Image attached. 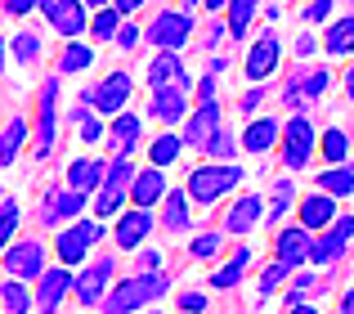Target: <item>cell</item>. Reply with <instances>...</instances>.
<instances>
[{
    "label": "cell",
    "mask_w": 354,
    "mask_h": 314,
    "mask_svg": "<svg viewBox=\"0 0 354 314\" xmlns=\"http://www.w3.org/2000/svg\"><path fill=\"white\" fill-rule=\"evenodd\" d=\"M242 166L238 162H207V166H193L189 171V189H184V198L198 202V207H211L216 198H225L229 189L242 180Z\"/></svg>",
    "instance_id": "cell-1"
},
{
    "label": "cell",
    "mask_w": 354,
    "mask_h": 314,
    "mask_svg": "<svg viewBox=\"0 0 354 314\" xmlns=\"http://www.w3.org/2000/svg\"><path fill=\"white\" fill-rule=\"evenodd\" d=\"M166 274H135V279H126V283H117L113 292H104V310L108 314H130V310H139V306H148V301H157V297H166Z\"/></svg>",
    "instance_id": "cell-2"
},
{
    "label": "cell",
    "mask_w": 354,
    "mask_h": 314,
    "mask_svg": "<svg viewBox=\"0 0 354 314\" xmlns=\"http://www.w3.org/2000/svg\"><path fill=\"white\" fill-rule=\"evenodd\" d=\"M144 36L157 45V50L180 54L184 45H189V36H193V18L184 14V9H162V14H157L153 23L144 27Z\"/></svg>",
    "instance_id": "cell-3"
},
{
    "label": "cell",
    "mask_w": 354,
    "mask_h": 314,
    "mask_svg": "<svg viewBox=\"0 0 354 314\" xmlns=\"http://www.w3.org/2000/svg\"><path fill=\"white\" fill-rule=\"evenodd\" d=\"M130 175H135V166H130L126 153H121L117 162L104 171V180H99V202H95V216L99 220H108V216H117V211H121V202H126V193H130Z\"/></svg>",
    "instance_id": "cell-4"
},
{
    "label": "cell",
    "mask_w": 354,
    "mask_h": 314,
    "mask_svg": "<svg viewBox=\"0 0 354 314\" xmlns=\"http://www.w3.org/2000/svg\"><path fill=\"white\" fill-rule=\"evenodd\" d=\"M278 140H283V162L292 166V171H305V162H310V153H314V126H310V117H301L296 113L292 122L278 131Z\"/></svg>",
    "instance_id": "cell-5"
},
{
    "label": "cell",
    "mask_w": 354,
    "mask_h": 314,
    "mask_svg": "<svg viewBox=\"0 0 354 314\" xmlns=\"http://www.w3.org/2000/svg\"><path fill=\"white\" fill-rule=\"evenodd\" d=\"M99 238H104V229H99V225H90V220H77L72 229H63V234L54 238V252H59L63 265H81Z\"/></svg>",
    "instance_id": "cell-6"
},
{
    "label": "cell",
    "mask_w": 354,
    "mask_h": 314,
    "mask_svg": "<svg viewBox=\"0 0 354 314\" xmlns=\"http://www.w3.org/2000/svg\"><path fill=\"white\" fill-rule=\"evenodd\" d=\"M130 90H135L130 72H113V77H104V81H99V86L86 95V104H95L99 113L117 117V113H126V104H130Z\"/></svg>",
    "instance_id": "cell-7"
},
{
    "label": "cell",
    "mask_w": 354,
    "mask_h": 314,
    "mask_svg": "<svg viewBox=\"0 0 354 314\" xmlns=\"http://www.w3.org/2000/svg\"><path fill=\"white\" fill-rule=\"evenodd\" d=\"M5 270H9V279H41V270H45V247L36 243V238H23V243H9L5 247Z\"/></svg>",
    "instance_id": "cell-8"
},
{
    "label": "cell",
    "mask_w": 354,
    "mask_h": 314,
    "mask_svg": "<svg viewBox=\"0 0 354 314\" xmlns=\"http://www.w3.org/2000/svg\"><path fill=\"white\" fill-rule=\"evenodd\" d=\"M36 5H41V14L50 18V27L59 36L77 41V36L86 32V5H81V0H36Z\"/></svg>",
    "instance_id": "cell-9"
},
{
    "label": "cell",
    "mask_w": 354,
    "mask_h": 314,
    "mask_svg": "<svg viewBox=\"0 0 354 314\" xmlns=\"http://www.w3.org/2000/svg\"><path fill=\"white\" fill-rule=\"evenodd\" d=\"M216 131H220V104H216V99H202L198 113H193L189 126H184L180 144H189V149H207V144L216 140Z\"/></svg>",
    "instance_id": "cell-10"
},
{
    "label": "cell",
    "mask_w": 354,
    "mask_h": 314,
    "mask_svg": "<svg viewBox=\"0 0 354 314\" xmlns=\"http://www.w3.org/2000/svg\"><path fill=\"white\" fill-rule=\"evenodd\" d=\"M108 283H113V256H99L81 279H72V292H77L81 306H99L104 292H108Z\"/></svg>",
    "instance_id": "cell-11"
},
{
    "label": "cell",
    "mask_w": 354,
    "mask_h": 314,
    "mask_svg": "<svg viewBox=\"0 0 354 314\" xmlns=\"http://www.w3.org/2000/svg\"><path fill=\"white\" fill-rule=\"evenodd\" d=\"M310 243H314V234H305L301 225L278 229V238H274V261L287 265V270H296V265L310 261Z\"/></svg>",
    "instance_id": "cell-12"
},
{
    "label": "cell",
    "mask_w": 354,
    "mask_h": 314,
    "mask_svg": "<svg viewBox=\"0 0 354 314\" xmlns=\"http://www.w3.org/2000/svg\"><path fill=\"white\" fill-rule=\"evenodd\" d=\"M350 234H354V220L350 216L332 220V225H328V238H323V243H310V261H319V265L341 261V256L350 252Z\"/></svg>",
    "instance_id": "cell-13"
},
{
    "label": "cell",
    "mask_w": 354,
    "mask_h": 314,
    "mask_svg": "<svg viewBox=\"0 0 354 314\" xmlns=\"http://www.w3.org/2000/svg\"><path fill=\"white\" fill-rule=\"evenodd\" d=\"M278 59H283V50H278V36L265 32V36H260V41L247 50V77L256 81V86H260V81H269V77L278 72Z\"/></svg>",
    "instance_id": "cell-14"
},
{
    "label": "cell",
    "mask_w": 354,
    "mask_h": 314,
    "mask_svg": "<svg viewBox=\"0 0 354 314\" xmlns=\"http://www.w3.org/2000/svg\"><path fill=\"white\" fill-rule=\"evenodd\" d=\"M72 292V274L68 265H59V270H41V288H36V310L41 314H54L63 306V297Z\"/></svg>",
    "instance_id": "cell-15"
},
{
    "label": "cell",
    "mask_w": 354,
    "mask_h": 314,
    "mask_svg": "<svg viewBox=\"0 0 354 314\" xmlns=\"http://www.w3.org/2000/svg\"><path fill=\"white\" fill-rule=\"evenodd\" d=\"M184 113H189V90H184V86H162V90H153L148 117H157L162 126H171V122H180Z\"/></svg>",
    "instance_id": "cell-16"
},
{
    "label": "cell",
    "mask_w": 354,
    "mask_h": 314,
    "mask_svg": "<svg viewBox=\"0 0 354 314\" xmlns=\"http://www.w3.org/2000/svg\"><path fill=\"white\" fill-rule=\"evenodd\" d=\"M162 193H166V175L157 171V166L130 175V202H135L139 211H148L153 202H162Z\"/></svg>",
    "instance_id": "cell-17"
},
{
    "label": "cell",
    "mask_w": 354,
    "mask_h": 314,
    "mask_svg": "<svg viewBox=\"0 0 354 314\" xmlns=\"http://www.w3.org/2000/svg\"><path fill=\"white\" fill-rule=\"evenodd\" d=\"M54 104H59V81H45V86H41V135H36V153H41V157L54 149V126H59Z\"/></svg>",
    "instance_id": "cell-18"
},
{
    "label": "cell",
    "mask_w": 354,
    "mask_h": 314,
    "mask_svg": "<svg viewBox=\"0 0 354 314\" xmlns=\"http://www.w3.org/2000/svg\"><path fill=\"white\" fill-rule=\"evenodd\" d=\"M148 81H153V90H162V86H184L189 90V72H184L180 54H166V50H157V59L148 63Z\"/></svg>",
    "instance_id": "cell-19"
},
{
    "label": "cell",
    "mask_w": 354,
    "mask_h": 314,
    "mask_svg": "<svg viewBox=\"0 0 354 314\" xmlns=\"http://www.w3.org/2000/svg\"><path fill=\"white\" fill-rule=\"evenodd\" d=\"M153 234V211H126V216L117 220V247H126V252H135L144 238Z\"/></svg>",
    "instance_id": "cell-20"
},
{
    "label": "cell",
    "mask_w": 354,
    "mask_h": 314,
    "mask_svg": "<svg viewBox=\"0 0 354 314\" xmlns=\"http://www.w3.org/2000/svg\"><path fill=\"white\" fill-rule=\"evenodd\" d=\"M332 220H337V198H328V193H310V198L301 202V229H305V234L328 229Z\"/></svg>",
    "instance_id": "cell-21"
},
{
    "label": "cell",
    "mask_w": 354,
    "mask_h": 314,
    "mask_svg": "<svg viewBox=\"0 0 354 314\" xmlns=\"http://www.w3.org/2000/svg\"><path fill=\"white\" fill-rule=\"evenodd\" d=\"M323 86H328V72H323V68H314L310 77L301 72V77H296L292 86H287L283 104L292 108V113H301V108H305V99H319V95H323Z\"/></svg>",
    "instance_id": "cell-22"
},
{
    "label": "cell",
    "mask_w": 354,
    "mask_h": 314,
    "mask_svg": "<svg viewBox=\"0 0 354 314\" xmlns=\"http://www.w3.org/2000/svg\"><path fill=\"white\" fill-rule=\"evenodd\" d=\"M260 216H265V202H260L256 193H247V198H238L234 211L225 216V229L229 234H251V229L260 225Z\"/></svg>",
    "instance_id": "cell-23"
},
{
    "label": "cell",
    "mask_w": 354,
    "mask_h": 314,
    "mask_svg": "<svg viewBox=\"0 0 354 314\" xmlns=\"http://www.w3.org/2000/svg\"><path fill=\"white\" fill-rule=\"evenodd\" d=\"M81 211H86V193H54L50 202H45V211H41V220L45 225H59V220H72V216H81Z\"/></svg>",
    "instance_id": "cell-24"
},
{
    "label": "cell",
    "mask_w": 354,
    "mask_h": 314,
    "mask_svg": "<svg viewBox=\"0 0 354 314\" xmlns=\"http://www.w3.org/2000/svg\"><path fill=\"white\" fill-rule=\"evenodd\" d=\"M278 131H283V126H278L274 117H256V122L242 131V149L247 153H269L278 144Z\"/></svg>",
    "instance_id": "cell-25"
},
{
    "label": "cell",
    "mask_w": 354,
    "mask_h": 314,
    "mask_svg": "<svg viewBox=\"0 0 354 314\" xmlns=\"http://www.w3.org/2000/svg\"><path fill=\"white\" fill-rule=\"evenodd\" d=\"M104 171H108V166L99 162V157H90V162L81 157V162H72V166H68V189H72V193H90V189H99Z\"/></svg>",
    "instance_id": "cell-26"
},
{
    "label": "cell",
    "mask_w": 354,
    "mask_h": 314,
    "mask_svg": "<svg viewBox=\"0 0 354 314\" xmlns=\"http://www.w3.org/2000/svg\"><path fill=\"white\" fill-rule=\"evenodd\" d=\"M23 144H27V122L23 117H9V126L0 131V166H14Z\"/></svg>",
    "instance_id": "cell-27"
},
{
    "label": "cell",
    "mask_w": 354,
    "mask_h": 314,
    "mask_svg": "<svg viewBox=\"0 0 354 314\" xmlns=\"http://www.w3.org/2000/svg\"><path fill=\"white\" fill-rule=\"evenodd\" d=\"M229 27L225 32L234 36V41H242V36H247V27H251V14H256L260 9V0H229Z\"/></svg>",
    "instance_id": "cell-28"
},
{
    "label": "cell",
    "mask_w": 354,
    "mask_h": 314,
    "mask_svg": "<svg viewBox=\"0 0 354 314\" xmlns=\"http://www.w3.org/2000/svg\"><path fill=\"white\" fill-rule=\"evenodd\" d=\"M319 184H323V193H328V198H350L354 175H350V166L341 162V166H328V171L319 175Z\"/></svg>",
    "instance_id": "cell-29"
},
{
    "label": "cell",
    "mask_w": 354,
    "mask_h": 314,
    "mask_svg": "<svg viewBox=\"0 0 354 314\" xmlns=\"http://www.w3.org/2000/svg\"><path fill=\"white\" fill-rule=\"evenodd\" d=\"M113 144L121 153H135V144H139V117L135 113H117V122H113Z\"/></svg>",
    "instance_id": "cell-30"
},
{
    "label": "cell",
    "mask_w": 354,
    "mask_h": 314,
    "mask_svg": "<svg viewBox=\"0 0 354 314\" xmlns=\"http://www.w3.org/2000/svg\"><path fill=\"white\" fill-rule=\"evenodd\" d=\"M328 54H350V45H354V14H341V23H332L328 27Z\"/></svg>",
    "instance_id": "cell-31"
},
{
    "label": "cell",
    "mask_w": 354,
    "mask_h": 314,
    "mask_svg": "<svg viewBox=\"0 0 354 314\" xmlns=\"http://www.w3.org/2000/svg\"><path fill=\"white\" fill-rule=\"evenodd\" d=\"M247 261H251V247H238V252H234V261H229L225 265V270H216V279H211V283H216V288H238V283H242V270H247Z\"/></svg>",
    "instance_id": "cell-32"
},
{
    "label": "cell",
    "mask_w": 354,
    "mask_h": 314,
    "mask_svg": "<svg viewBox=\"0 0 354 314\" xmlns=\"http://www.w3.org/2000/svg\"><path fill=\"white\" fill-rule=\"evenodd\" d=\"M162 202H166V229L184 234L189 229V198L184 193H162Z\"/></svg>",
    "instance_id": "cell-33"
},
{
    "label": "cell",
    "mask_w": 354,
    "mask_h": 314,
    "mask_svg": "<svg viewBox=\"0 0 354 314\" xmlns=\"http://www.w3.org/2000/svg\"><path fill=\"white\" fill-rule=\"evenodd\" d=\"M180 149H184V144H180V135H162V140H153V144H148V157H153V166H157V171H166V166H171L175 157H180Z\"/></svg>",
    "instance_id": "cell-34"
},
{
    "label": "cell",
    "mask_w": 354,
    "mask_h": 314,
    "mask_svg": "<svg viewBox=\"0 0 354 314\" xmlns=\"http://www.w3.org/2000/svg\"><path fill=\"white\" fill-rule=\"evenodd\" d=\"M90 63H95V50L81 45V41H72L68 50H63V59H59V72H86Z\"/></svg>",
    "instance_id": "cell-35"
},
{
    "label": "cell",
    "mask_w": 354,
    "mask_h": 314,
    "mask_svg": "<svg viewBox=\"0 0 354 314\" xmlns=\"http://www.w3.org/2000/svg\"><path fill=\"white\" fill-rule=\"evenodd\" d=\"M287 207H292V180L283 175V180L274 184V202H269V211H265L260 220H269V225H278V220L287 216Z\"/></svg>",
    "instance_id": "cell-36"
},
{
    "label": "cell",
    "mask_w": 354,
    "mask_h": 314,
    "mask_svg": "<svg viewBox=\"0 0 354 314\" xmlns=\"http://www.w3.org/2000/svg\"><path fill=\"white\" fill-rule=\"evenodd\" d=\"M323 153H328L332 166H341L350 157V135L341 131V126H337V131H328V135H323Z\"/></svg>",
    "instance_id": "cell-37"
},
{
    "label": "cell",
    "mask_w": 354,
    "mask_h": 314,
    "mask_svg": "<svg viewBox=\"0 0 354 314\" xmlns=\"http://www.w3.org/2000/svg\"><path fill=\"white\" fill-rule=\"evenodd\" d=\"M0 297H5V310L9 314H27L32 310V297H27V283H5V288H0Z\"/></svg>",
    "instance_id": "cell-38"
},
{
    "label": "cell",
    "mask_w": 354,
    "mask_h": 314,
    "mask_svg": "<svg viewBox=\"0 0 354 314\" xmlns=\"http://www.w3.org/2000/svg\"><path fill=\"white\" fill-rule=\"evenodd\" d=\"M117 27H121V14H117V9H99V14H95V27H90V36H95V41H113Z\"/></svg>",
    "instance_id": "cell-39"
},
{
    "label": "cell",
    "mask_w": 354,
    "mask_h": 314,
    "mask_svg": "<svg viewBox=\"0 0 354 314\" xmlns=\"http://www.w3.org/2000/svg\"><path fill=\"white\" fill-rule=\"evenodd\" d=\"M18 216H23V211H18V202L9 198L5 207H0V252H5V247H9V238H14V229H18Z\"/></svg>",
    "instance_id": "cell-40"
},
{
    "label": "cell",
    "mask_w": 354,
    "mask_h": 314,
    "mask_svg": "<svg viewBox=\"0 0 354 314\" xmlns=\"http://www.w3.org/2000/svg\"><path fill=\"white\" fill-rule=\"evenodd\" d=\"M9 50H14V59H18V63H32L36 54H41V41H36L32 32H18V36H14V45H9Z\"/></svg>",
    "instance_id": "cell-41"
},
{
    "label": "cell",
    "mask_w": 354,
    "mask_h": 314,
    "mask_svg": "<svg viewBox=\"0 0 354 314\" xmlns=\"http://www.w3.org/2000/svg\"><path fill=\"white\" fill-rule=\"evenodd\" d=\"M234 149H238V144H234V135H229V131H216V140H211L202 153H211L216 162H234Z\"/></svg>",
    "instance_id": "cell-42"
},
{
    "label": "cell",
    "mask_w": 354,
    "mask_h": 314,
    "mask_svg": "<svg viewBox=\"0 0 354 314\" xmlns=\"http://www.w3.org/2000/svg\"><path fill=\"white\" fill-rule=\"evenodd\" d=\"M216 252H220V234H198L193 238V256H198V261H211Z\"/></svg>",
    "instance_id": "cell-43"
},
{
    "label": "cell",
    "mask_w": 354,
    "mask_h": 314,
    "mask_svg": "<svg viewBox=\"0 0 354 314\" xmlns=\"http://www.w3.org/2000/svg\"><path fill=\"white\" fill-rule=\"evenodd\" d=\"M287 274H292V270H287V265H278V261H274V265H265V270H260V288H265V292H274L278 283L287 279Z\"/></svg>",
    "instance_id": "cell-44"
},
{
    "label": "cell",
    "mask_w": 354,
    "mask_h": 314,
    "mask_svg": "<svg viewBox=\"0 0 354 314\" xmlns=\"http://www.w3.org/2000/svg\"><path fill=\"white\" fill-rule=\"evenodd\" d=\"M139 36H144V27H135V23H121L117 27V45H121V50H135Z\"/></svg>",
    "instance_id": "cell-45"
},
{
    "label": "cell",
    "mask_w": 354,
    "mask_h": 314,
    "mask_svg": "<svg viewBox=\"0 0 354 314\" xmlns=\"http://www.w3.org/2000/svg\"><path fill=\"white\" fill-rule=\"evenodd\" d=\"M180 310L184 314H202V310H207V297H202V292H184V297H180Z\"/></svg>",
    "instance_id": "cell-46"
},
{
    "label": "cell",
    "mask_w": 354,
    "mask_h": 314,
    "mask_svg": "<svg viewBox=\"0 0 354 314\" xmlns=\"http://www.w3.org/2000/svg\"><path fill=\"white\" fill-rule=\"evenodd\" d=\"M81 140H86V144H99V140H104V126H99L95 117H81Z\"/></svg>",
    "instance_id": "cell-47"
},
{
    "label": "cell",
    "mask_w": 354,
    "mask_h": 314,
    "mask_svg": "<svg viewBox=\"0 0 354 314\" xmlns=\"http://www.w3.org/2000/svg\"><path fill=\"white\" fill-rule=\"evenodd\" d=\"M328 9H332V0H314V5L305 9V23H319V18H328Z\"/></svg>",
    "instance_id": "cell-48"
},
{
    "label": "cell",
    "mask_w": 354,
    "mask_h": 314,
    "mask_svg": "<svg viewBox=\"0 0 354 314\" xmlns=\"http://www.w3.org/2000/svg\"><path fill=\"white\" fill-rule=\"evenodd\" d=\"M5 9H9L14 18H27V14L36 9V0H5Z\"/></svg>",
    "instance_id": "cell-49"
},
{
    "label": "cell",
    "mask_w": 354,
    "mask_h": 314,
    "mask_svg": "<svg viewBox=\"0 0 354 314\" xmlns=\"http://www.w3.org/2000/svg\"><path fill=\"white\" fill-rule=\"evenodd\" d=\"M260 104H265V90H260V86H256V90H251V95H247V99H242V104H238V108H242V113H256V108H260Z\"/></svg>",
    "instance_id": "cell-50"
},
{
    "label": "cell",
    "mask_w": 354,
    "mask_h": 314,
    "mask_svg": "<svg viewBox=\"0 0 354 314\" xmlns=\"http://www.w3.org/2000/svg\"><path fill=\"white\" fill-rule=\"evenodd\" d=\"M296 54H301V59H310V54H314V36H310V32L296 36Z\"/></svg>",
    "instance_id": "cell-51"
},
{
    "label": "cell",
    "mask_w": 354,
    "mask_h": 314,
    "mask_svg": "<svg viewBox=\"0 0 354 314\" xmlns=\"http://www.w3.org/2000/svg\"><path fill=\"white\" fill-rule=\"evenodd\" d=\"M225 36H229V32H225V27H220V23H216V27H207V50H216V45L225 41Z\"/></svg>",
    "instance_id": "cell-52"
},
{
    "label": "cell",
    "mask_w": 354,
    "mask_h": 314,
    "mask_svg": "<svg viewBox=\"0 0 354 314\" xmlns=\"http://www.w3.org/2000/svg\"><path fill=\"white\" fill-rule=\"evenodd\" d=\"M139 5H144V0H113V9H117V14H121V18H126V14H135V9H139Z\"/></svg>",
    "instance_id": "cell-53"
},
{
    "label": "cell",
    "mask_w": 354,
    "mask_h": 314,
    "mask_svg": "<svg viewBox=\"0 0 354 314\" xmlns=\"http://www.w3.org/2000/svg\"><path fill=\"white\" fill-rule=\"evenodd\" d=\"M198 95H202V99H211V95H216V77H211V72L198 81Z\"/></svg>",
    "instance_id": "cell-54"
},
{
    "label": "cell",
    "mask_w": 354,
    "mask_h": 314,
    "mask_svg": "<svg viewBox=\"0 0 354 314\" xmlns=\"http://www.w3.org/2000/svg\"><path fill=\"white\" fill-rule=\"evenodd\" d=\"M202 5H207V9H211V14H220V9H225V5H229V0H202Z\"/></svg>",
    "instance_id": "cell-55"
},
{
    "label": "cell",
    "mask_w": 354,
    "mask_h": 314,
    "mask_svg": "<svg viewBox=\"0 0 354 314\" xmlns=\"http://www.w3.org/2000/svg\"><path fill=\"white\" fill-rule=\"evenodd\" d=\"M81 5H90V9H104V5H108V0H81Z\"/></svg>",
    "instance_id": "cell-56"
},
{
    "label": "cell",
    "mask_w": 354,
    "mask_h": 314,
    "mask_svg": "<svg viewBox=\"0 0 354 314\" xmlns=\"http://www.w3.org/2000/svg\"><path fill=\"white\" fill-rule=\"evenodd\" d=\"M287 314H314V310H310V306H292Z\"/></svg>",
    "instance_id": "cell-57"
},
{
    "label": "cell",
    "mask_w": 354,
    "mask_h": 314,
    "mask_svg": "<svg viewBox=\"0 0 354 314\" xmlns=\"http://www.w3.org/2000/svg\"><path fill=\"white\" fill-rule=\"evenodd\" d=\"M0 72H5V41H0Z\"/></svg>",
    "instance_id": "cell-58"
},
{
    "label": "cell",
    "mask_w": 354,
    "mask_h": 314,
    "mask_svg": "<svg viewBox=\"0 0 354 314\" xmlns=\"http://www.w3.org/2000/svg\"><path fill=\"white\" fill-rule=\"evenodd\" d=\"M184 5H189V9H193V5H198V0H184Z\"/></svg>",
    "instance_id": "cell-59"
}]
</instances>
